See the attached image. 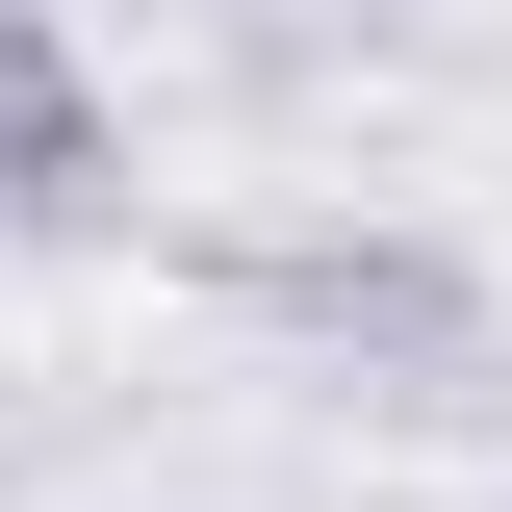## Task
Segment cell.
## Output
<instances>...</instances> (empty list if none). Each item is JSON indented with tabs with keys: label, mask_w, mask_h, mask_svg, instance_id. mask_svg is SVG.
I'll return each mask as SVG.
<instances>
[{
	"label": "cell",
	"mask_w": 512,
	"mask_h": 512,
	"mask_svg": "<svg viewBox=\"0 0 512 512\" xmlns=\"http://www.w3.org/2000/svg\"><path fill=\"white\" fill-rule=\"evenodd\" d=\"M231 282L308 333V359L410 384V410H436V384H487V256H461V231H256Z\"/></svg>",
	"instance_id": "6da1fadb"
},
{
	"label": "cell",
	"mask_w": 512,
	"mask_h": 512,
	"mask_svg": "<svg viewBox=\"0 0 512 512\" xmlns=\"http://www.w3.org/2000/svg\"><path fill=\"white\" fill-rule=\"evenodd\" d=\"M0 231L26 256L128 231V103H103V52H77V0H0Z\"/></svg>",
	"instance_id": "7a4b0ae2"
}]
</instances>
